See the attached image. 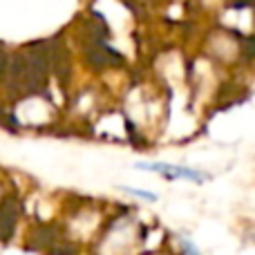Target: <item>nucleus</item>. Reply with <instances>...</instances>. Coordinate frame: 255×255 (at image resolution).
<instances>
[{
    "label": "nucleus",
    "mask_w": 255,
    "mask_h": 255,
    "mask_svg": "<svg viewBox=\"0 0 255 255\" xmlns=\"http://www.w3.org/2000/svg\"><path fill=\"white\" fill-rule=\"evenodd\" d=\"M175 244H177V249H179V255H204L202 249L195 244V240L186 233L175 235Z\"/></svg>",
    "instance_id": "f03ea898"
},
{
    "label": "nucleus",
    "mask_w": 255,
    "mask_h": 255,
    "mask_svg": "<svg viewBox=\"0 0 255 255\" xmlns=\"http://www.w3.org/2000/svg\"><path fill=\"white\" fill-rule=\"evenodd\" d=\"M117 188L121 190V193H126V195H130V197H134V199H141V202H148V204H154L159 199V195L157 193H152V190H145V188H134V186H117Z\"/></svg>",
    "instance_id": "7ed1b4c3"
},
{
    "label": "nucleus",
    "mask_w": 255,
    "mask_h": 255,
    "mask_svg": "<svg viewBox=\"0 0 255 255\" xmlns=\"http://www.w3.org/2000/svg\"><path fill=\"white\" fill-rule=\"evenodd\" d=\"M143 255H154V253H143Z\"/></svg>",
    "instance_id": "20e7f679"
},
{
    "label": "nucleus",
    "mask_w": 255,
    "mask_h": 255,
    "mask_svg": "<svg viewBox=\"0 0 255 255\" xmlns=\"http://www.w3.org/2000/svg\"><path fill=\"white\" fill-rule=\"evenodd\" d=\"M134 168L145 172H157V175L166 177L170 181L184 179V181H193V184H204L208 179V175L204 170L188 168V166H177V163H166V161H136Z\"/></svg>",
    "instance_id": "f257e3e1"
}]
</instances>
